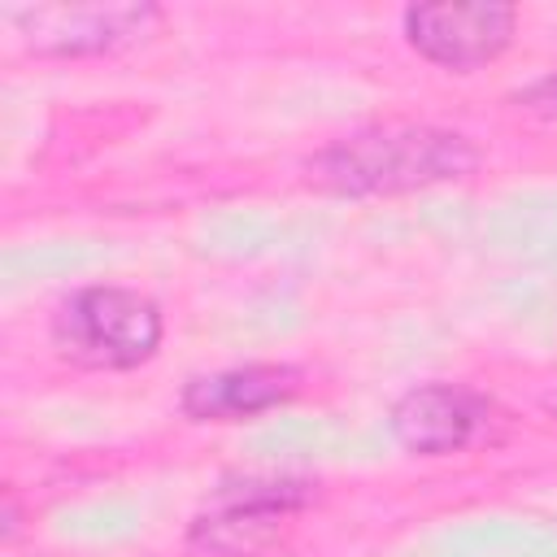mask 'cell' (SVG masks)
<instances>
[{
    "instance_id": "1",
    "label": "cell",
    "mask_w": 557,
    "mask_h": 557,
    "mask_svg": "<svg viewBox=\"0 0 557 557\" xmlns=\"http://www.w3.org/2000/svg\"><path fill=\"white\" fill-rule=\"evenodd\" d=\"M479 165V152L466 135L413 122L366 126L309 161V178L335 196H400L435 183L466 178Z\"/></svg>"
},
{
    "instance_id": "2",
    "label": "cell",
    "mask_w": 557,
    "mask_h": 557,
    "mask_svg": "<svg viewBox=\"0 0 557 557\" xmlns=\"http://www.w3.org/2000/svg\"><path fill=\"white\" fill-rule=\"evenodd\" d=\"M52 344L83 370H131L161 344V309L131 287H83L52 313Z\"/></svg>"
},
{
    "instance_id": "3",
    "label": "cell",
    "mask_w": 557,
    "mask_h": 557,
    "mask_svg": "<svg viewBox=\"0 0 557 557\" xmlns=\"http://www.w3.org/2000/svg\"><path fill=\"white\" fill-rule=\"evenodd\" d=\"M309 496L313 487L292 474L226 479L191 518V548L213 557H252L278 535L283 518H292Z\"/></svg>"
},
{
    "instance_id": "4",
    "label": "cell",
    "mask_w": 557,
    "mask_h": 557,
    "mask_svg": "<svg viewBox=\"0 0 557 557\" xmlns=\"http://www.w3.org/2000/svg\"><path fill=\"white\" fill-rule=\"evenodd\" d=\"M409 48L444 70H474L496 61L518 26L509 4H413L400 13Z\"/></svg>"
},
{
    "instance_id": "5",
    "label": "cell",
    "mask_w": 557,
    "mask_h": 557,
    "mask_svg": "<svg viewBox=\"0 0 557 557\" xmlns=\"http://www.w3.org/2000/svg\"><path fill=\"white\" fill-rule=\"evenodd\" d=\"M9 22L30 39L35 52L48 57H87L109 52L148 30L157 22L152 4H39L13 9Z\"/></svg>"
},
{
    "instance_id": "6",
    "label": "cell",
    "mask_w": 557,
    "mask_h": 557,
    "mask_svg": "<svg viewBox=\"0 0 557 557\" xmlns=\"http://www.w3.org/2000/svg\"><path fill=\"white\" fill-rule=\"evenodd\" d=\"M487 413L492 405L470 387L422 383L392 405V435L418 457H444L474 444L479 431L487 426Z\"/></svg>"
},
{
    "instance_id": "7",
    "label": "cell",
    "mask_w": 557,
    "mask_h": 557,
    "mask_svg": "<svg viewBox=\"0 0 557 557\" xmlns=\"http://www.w3.org/2000/svg\"><path fill=\"white\" fill-rule=\"evenodd\" d=\"M300 392V370L292 366H235L222 374H200L183 387V413L196 422H244Z\"/></svg>"
},
{
    "instance_id": "8",
    "label": "cell",
    "mask_w": 557,
    "mask_h": 557,
    "mask_svg": "<svg viewBox=\"0 0 557 557\" xmlns=\"http://www.w3.org/2000/svg\"><path fill=\"white\" fill-rule=\"evenodd\" d=\"M513 100H518L522 109L540 113V117H557V70H553V74H544V78H535L531 87H522Z\"/></svg>"
},
{
    "instance_id": "9",
    "label": "cell",
    "mask_w": 557,
    "mask_h": 557,
    "mask_svg": "<svg viewBox=\"0 0 557 557\" xmlns=\"http://www.w3.org/2000/svg\"><path fill=\"white\" fill-rule=\"evenodd\" d=\"M540 405H544V413H548V418H557V383H553V387L540 396Z\"/></svg>"
}]
</instances>
